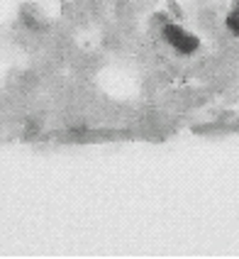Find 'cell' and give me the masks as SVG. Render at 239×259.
<instances>
[{"label": "cell", "mask_w": 239, "mask_h": 259, "mask_svg": "<svg viewBox=\"0 0 239 259\" xmlns=\"http://www.w3.org/2000/svg\"><path fill=\"white\" fill-rule=\"evenodd\" d=\"M166 39H169L171 47H176L181 54H190V52L198 49L196 37L188 34V32H183V29H178V27H166Z\"/></svg>", "instance_id": "6da1fadb"}]
</instances>
